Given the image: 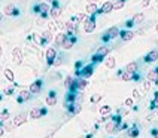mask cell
I'll list each match as a JSON object with an SVG mask.
<instances>
[{
	"mask_svg": "<svg viewBox=\"0 0 158 138\" xmlns=\"http://www.w3.org/2000/svg\"><path fill=\"white\" fill-rule=\"evenodd\" d=\"M136 70H137V62H130L125 67V71H130V73H134Z\"/></svg>",
	"mask_w": 158,
	"mask_h": 138,
	"instance_id": "obj_26",
	"label": "cell"
},
{
	"mask_svg": "<svg viewBox=\"0 0 158 138\" xmlns=\"http://www.w3.org/2000/svg\"><path fill=\"white\" fill-rule=\"evenodd\" d=\"M66 30H67V34L76 33V30H78V21H75V19L69 21L67 24H66Z\"/></svg>",
	"mask_w": 158,
	"mask_h": 138,
	"instance_id": "obj_3",
	"label": "cell"
},
{
	"mask_svg": "<svg viewBox=\"0 0 158 138\" xmlns=\"http://www.w3.org/2000/svg\"><path fill=\"white\" fill-rule=\"evenodd\" d=\"M67 107H69V111L72 113V115H78V113L82 110V107H81V104H79V103H73V104H69Z\"/></svg>",
	"mask_w": 158,
	"mask_h": 138,
	"instance_id": "obj_9",
	"label": "cell"
},
{
	"mask_svg": "<svg viewBox=\"0 0 158 138\" xmlns=\"http://www.w3.org/2000/svg\"><path fill=\"white\" fill-rule=\"evenodd\" d=\"M158 59V51H151L146 57H145V62H154Z\"/></svg>",
	"mask_w": 158,
	"mask_h": 138,
	"instance_id": "obj_10",
	"label": "cell"
},
{
	"mask_svg": "<svg viewBox=\"0 0 158 138\" xmlns=\"http://www.w3.org/2000/svg\"><path fill=\"white\" fill-rule=\"evenodd\" d=\"M133 21H134V24H140V22L143 21V14H137V15H134V17H133Z\"/></svg>",
	"mask_w": 158,
	"mask_h": 138,
	"instance_id": "obj_34",
	"label": "cell"
},
{
	"mask_svg": "<svg viewBox=\"0 0 158 138\" xmlns=\"http://www.w3.org/2000/svg\"><path fill=\"white\" fill-rule=\"evenodd\" d=\"M73 80H75V79H73L72 76H67V77H66V80H64V86L67 88V89H70V86H72Z\"/></svg>",
	"mask_w": 158,
	"mask_h": 138,
	"instance_id": "obj_30",
	"label": "cell"
},
{
	"mask_svg": "<svg viewBox=\"0 0 158 138\" xmlns=\"http://www.w3.org/2000/svg\"><path fill=\"white\" fill-rule=\"evenodd\" d=\"M149 5V0H143L142 2V6H148Z\"/></svg>",
	"mask_w": 158,
	"mask_h": 138,
	"instance_id": "obj_44",
	"label": "cell"
},
{
	"mask_svg": "<svg viewBox=\"0 0 158 138\" xmlns=\"http://www.w3.org/2000/svg\"><path fill=\"white\" fill-rule=\"evenodd\" d=\"M12 55H14V61L17 59V62L20 64L21 59H22V52H21V49H20V48H15L14 51H12Z\"/></svg>",
	"mask_w": 158,
	"mask_h": 138,
	"instance_id": "obj_18",
	"label": "cell"
},
{
	"mask_svg": "<svg viewBox=\"0 0 158 138\" xmlns=\"http://www.w3.org/2000/svg\"><path fill=\"white\" fill-rule=\"evenodd\" d=\"M120 36H121V39H122L124 42H130V40L134 37V33H131V31H121Z\"/></svg>",
	"mask_w": 158,
	"mask_h": 138,
	"instance_id": "obj_17",
	"label": "cell"
},
{
	"mask_svg": "<svg viewBox=\"0 0 158 138\" xmlns=\"http://www.w3.org/2000/svg\"><path fill=\"white\" fill-rule=\"evenodd\" d=\"M84 30H85V33H93L96 30V21H88V22H85Z\"/></svg>",
	"mask_w": 158,
	"mask_h": 138,
	"instance_id": "obj_15",
	"label": "cell"
},
{
	"mask_svg": "<svg viewBox=\"0 0 158 138\" xmlns=\"http://www.w3.org/2000/svg\"><path fill=\"white\" fill-rule=\"evenodd\" d=\"M75 42H76L75 37H73V36H69L67 39H66V42L63 43V46H61V48H63V49H70V48L75 45Z\"/></svg>",
	"mask_w": 158,
	"mask_h": 138,
	"instance_id": "obj_11",
	"label": "cell"
},
{
	"mask_svg": "<svg viewBox=\"0 0 158 138\" xmlns=\"http://www.w3.org/2000/svg\"><path fill=\"white\" fill-rule=\"evenodd\" d=\"M31 119H39L42 116V108H39V107H34L30 110V115H29Z\"/></svg>",
	"mask_w": 158,
	"mask_h": 138,
	"instance_id": "obj_13",
	"label": "cell"
},
{
	"mask_svg": "<svg viewBox=\"0 0 158 138\" xmlns=\"http://www.w3.org/2000/svg\"><path fill=\"white\" fill-rule=\"evenodd\" d=\"M88 3H96V2H99V0H87Z\"/></svg>",
	"mask_w": 158,
	"mask_h": 138,
	"instance_id": "obj_46",
	"label": "cell"
},
{
	"mask_svg": "<svg viewBox=\"0 0 158 138\" xmlns=\"http://www.w3.org/2000/svg\"><path fill=\"white\" fill-rule=\"evenodd\" d=\"M87 85H88V82H87V79H78V89L79 91H82V89H85L87 88Z\"/></svg>",
	"mask_w": 158,
	"mask_h": 138,
	"instance_id": "obj_25",
	"label": "cell"
},
{
	"mask_svg": "<svg viewBox=\"0 0 158 138\" xmlns=\"http://www.w3.org/2000/svg\"><path fill=\"white\" fill-rule=\"evenodd\" d=\"M25 120H27V116H25V115H20L18 117L14 119V122H12V123H14V126H21L22 123H25Z\"/></svg>",
	"mask_w": 158,
	"mask_h": 138,
	"instance_id": "obj_16",
	"label": "cell"
},
{
	"mask_svg": "<svg viewBox=\"0 0 158 138\" xmlns=\"http://www.w3.org/2000/svg\"><path fill=\"white\" fill-rule=\"evenodd\" d=\"M121 77H122V80L124 82H130V80H133L136 76H134V73H130V71H124L122 74H121Z\"/></svg>",
	"mask_w": 158,
	"mask_h": 138,
	"instance_id": "obj_20",
	"label": "cell"
},
{
	"mask_svg": "<svg viewBox=\"0 0 158 138\" xmlns=\"http://www.w3.org/2000/svg\"><path fill=\"white\" fill-rule=\"evenodd\" d=\"M46 2H54V0H46Z\"/></svg>",
	"mask_w": 158,
	"mask_h": 138,
	"instance_id": "obj_48",
	"label": "cell"
},
{
	"mask_svg": "<svg viewBox=\"0 0 158 138\" xmlns=\"http://www.w3.org/2000/svg\"><path fill=\"white\" fill-rule=\"evenodd\" d=\"M46 104H48V106H55V104H57V95H55L54 91H51L49 95L46 97Z\"/></svg>",
	"mask_w": 158,
	"mask_h": 138,
	"instance_id": "obj_8",
	"label": "cell"
},
{
	"mask_svg": "<svg viewBox=\"0 0 158 138\" xmlns=\"http://www.w3.org/2000/svg\"><path fill=\"white\" fill-rule=\"evenodd\" d=\"M42 89V80H36L30 85V92L31 94H39Z\"/></svg>",
	"mask_w": 158,
	"mask_h": 138,
	"instance_id": "obj_5",
	"label": "cell"
},
{
	"mask_svg": "<svg viewBox=\"0 0 158 138\" xmlns=\"http://www.w3.org/2000/svg\"><path fill=\"white\" fill-rule=\"evenodd\" d=\"M113 122L115 123H120L121 122V116H113Z\"/></svg>",
	"mask_w": 158,
	"mask_h": 138,
	"instance_id": "obj_42",
	"label": "cell"
},
{
	"mask_svg": "<svg viewBox=\"0 0 158 138\" xmlns=\"http://www.w3.org/2000/svg\"><path fill=\"white\" fill-rule=\"evenodd\" d=\"M57 58V51L54 48H49L46 51V59H48V64L49 66H54V61Z\"/></svg>",
	"mask_w": 158,
	"mask_h": 138,
	"instance_id": "obj_2",
	"label": "cell"
},
{
	"mask_svg": "<svg viewBox=\"0 0 158 138\" xmlns=\"http://www.w3.org/2000/svg\"><path fill=\"white\" fill-rule=\"evenodd\" d=\"M155 30H157V33H158V26H157V27H155Z\"/></svg>",
	"mask_w": 158,
	"mask_h": 138,
	"instance_id": "obj_47",
	"label": "cell"
},
{
	"mask_svg": "<svg viewBox=\"0 0 158 138\" xmlns=\"http://www.w3.org/2000/svg\"><path fill=\"white\" fill-rule=\"evenodd\" d=\"M124 5H125V0H116L113 3V9H121Z\"/></svg>",
	"mask_w": 158,
	"mask_h": 138,
	"instance_id": "obj_31",
	"label": "cell"
},
{
	"mask_svg": "<svg viewBox=\"0 0 158 138\" xmlns=\"http://www.w3.org/2000/svg\"><path fill=\"white\" fill-rule=\"evenodd\" d=\"M8 117H9V111H8V110H3V111H2V123L6 122Z\"/></svg>",
	"mask_w": 158,
	"mask_h": 138,
	"instance_id": "obj_37",
	"label": "cell"
},
{
	"mask_svg": "<svg viewBox=\"0 0 158 138\" xmlns=\"http://www.w3.org/2000/svg\"><path fill=\"white\" fill-rule=\"evenodd\" d=\"M112 9H113V3L112 2H106L101 6V9H99V12H100V14H108V12H110Z\"/></svg>",
	"mask_w": 158,
	"mask_h": 138,
	"instance_id": "obj_14",
	"label": "cell"
},
{
	"mask_svg": "<svg viewBox=\"0 0 158 138\" xmlns=\"http://www.w3.org/2000/svg\"><path fill=\"white\" fill-rule=\"evenodd\" d=\"M151 107L152 108H158V92L155 94V98H154V101L151 103Z\"/></svg>",
	"mask_w": 158,
	"mask_h": 138,
	"instance_id": "obj_36",
	"label": "cell"
},
{
	"mask_svg": "<svg viewBox=\"0 0 158 138\" xmlns=\"http://www.w3.org/2000/svg\"><path fill=\"white\" fill-rule=\"evenodd\" d=\"M67 37H69V34H64V33L58 34V36H57V39H55L57 46H63V43L66 42V39H67Z\"/></svg>",
	"mask_w": 158,
	"mask_h": 138,
	"instance_id": "obj_19",
	"label": "cell"
},
{
	"mask_svg": "<svg viewBox=\"0 0 158 138\" xmlns=\"http://www.w3.org/2000/svg\"><path fill=\"white\" fill-rule=\"evenodd\" d=\"M96 12H99V9H97V6H96V3H89L88 6H87V15L88 14H96Z\"/></svg>",
	"mask_w": 158,
	"mask_h": 138,
	"instance_id": "obj_24",
	"label": "cell"
},
{
	"mask_svg": "<svg viewBox=\"0 0 158 138\" xmlns=\"http://www.w3.org/2000/svg\"><path fill=\"white\" fill-rule=\"evenodd\" d=\"M104 128H106L108 132H115V129H116L118 126L115 125V122H109V123H106V126H104Z\"/></svg>",
	"mask_w": 158,
	"mask_h": 138,
	"instance_id": "obj_28",
	"label": "cell"
},
{
	"mask_svg": "<svg viewBox=\"0 0 158 138\" xmlns=\"http://www.w3.org/2000/svg\"><path fill=\"white\" fill-rule=\"evenodd\" d=\"M110 111V106H103L101 108H100V115H108V113Z\"/></svg>",
	"mask_w": 158,
	"mask_h": 138,
	"instance_id": "obj_35",
	"label": "cell"
},
{
	"mask_svg": "<svg viewBox=\"0 0 158 138\" xmlns=\"http://www.w3.org/2000/svg\"><path fill=\"white\" fill-rule=\"evenodd\" d=\"M48 10H49V6L46 3H41V5H39V12L42 14V17H46Z\"/></svg>",
	"mask_w": 158,
	"mask_h": 138,
	"instance_id": "obj_23",
	"label": "cell"
},
{
	"mask_svg": "<svg viewBox=\"0 0 158 138\" xmlns=\"http://www.w3.org/2000/svg\"><path fill=\"white\" fill-rule=\"evenodd\" d=\"M42 37H43V39L41 40V45L49 43V42L52 40V33H51V30H49V31H43V33H42Z\"/></svg>",
	"mask_w": 158,
	"mask_h": 138,
	"instance_id": "obj_12",
	"label": "cell"
},
{
	"mask_svg": "<svg viewBox=\"0 0 158 138\" xmlns=\"http://www.w3.org/2000/svg\"><path fill=\"white\" fill-rule=\"evenodd\" d=\"M91 59H93V62H97V61L100 62V61H103V58H100V57H99L97 54H96V55H94L93 58H91Z\"/></svg>",
	"mask_w": 158,
	"mask_h": 138,
	"instance_id": "obj_38",
	"label": "cell"
},
{
	"mask_svg": "<svg viewBox=\"0 0 158 138\" xmlns=\"http://www.w3.org/2000/svg\"><path fill=\"white\" fill-rule=\"evenodd\" d=\"M61 61H63L61 58H55V61H54V66H60V64H61Z\"/></svg>",
	"mask_w": 158,
	"mask_h": 138,
	"instance_id": "obj_41",
	"label": "cell"
},
{
	"mask_svg": "<svg viewBox=\"0 0 158 138\" xmlns=\"http://www.w3.org/2000/svg\"><path fill=\"white\" fill-rule=\"evenodd\" d=\"M5 76H6V79H8L9 82H14V73H12V70L6 68V70H5Z\"/></svg>",
	"mask_w": 158,
	"mask_h": 138,
	"instance_id": "obj_29",
	"label": "cell"
},
{
	"mask_svg": "<svg viewBox=\"0 0 158 138\" xmlns=\"http://www.w3.org/2000/svg\"><path fill=\"white\" fill-rule=\"evenodd\" d=\"M152 135H154L155 138H158V131H157V129H154V131H152Z\"/></svg>",
	"mask_w": 158,
	"mask_h": 138,
	"instance_id": "obj_45",
	"label": "cell"
},
{
	"mask_svg": "<svg viewBox=\"0 0 158 138\" xmlns=\"http://www.w3.org/2000/svg\"><path fill=\"white\" fill-rule=\"evenodd\" d=\"M128 135L131 137V138H134V137H137L139 135V129H137V126H133L130 129V132H128Z\"/></svg>",
	"mask_w": 158,
	"mask_h": 138,
	"instance_id": "obj_32",
	"label": "cell"
},
{
	"mask_svg": "<svg viewBox=\"0 0 158 138\" xmlns=\"http://www.w3.org/2000/svg\"><path fill=\"white\" fill-rule=\"evenodd\" d=\"M146 79H148V80H151V82H155V83H158V68H154V70H151V71L146 74Z\"/></svg>",
	"mask_w": 158,
	"mask_h": 138,
	"instance_id": "obj_7",
	"label": "cell"
},
{
	"mask_svg": "<svg viewBox=\"0 0 158 138\" xmlns=\"http://www.w3.org/2000/svg\"><path fill=\"white\" fill-rule=\"evenodd\" d=\"M15 10H17V9H15L14 5H8V6L5 8V14H6V15H12V14H17Z\"/></svg>",
	"mask_w": 158,
	"mask_h": 138,
	"instance_id": "obj_27",
	"label": "cell"
},
{
	"mask_svg": "<svg viewBox=\"0 0 158 138\" xmlns=\"http://www.w3.org/2000/svg\"><path fill=\"white\" fill-rule=\"evenodd\" d=\"M106 67L108 68H113L115 67V58H108L106 59Z\"/></svg>",
	"mask_w": 158,
	"mask_h": 138,
	"instance_id": "obj_33",
	"label": "cell"
},
{
	"mask_svg": "<svg viewBox=\"0 0 158 138\" xmlns=\"http://www.w3.org/2000/svg\"><path fill=\"white\" fill-rule=\"evenodd\" d=\"M5 94H6V95H10V94H12V88H6V89H5Z\"/></svg>",
	"mask_w": 158,
	"mask_h": 138,
	"instance_id": "obj_43",
	"label": "cell"
},
{
	"mask_svg": "<svg viewBox=\"0 0 158 138\" xmlns=\"http://www.w3.org/2000/svg\"><path fill=\"white\" fill-rule=\"evenodd\" d=\"M49 15H51V18H58V17L61 15V9H60L58 6L52 8V9L49 10Z\"/></svg>",
	"mask_w": 158,
	"mask_h": 138,
	"instance_id": "obj_21",
	"label": "cell"
},
{
	"mask_svg": "<svg viewBox=\"0 0 158 138\" xmlns=\"http://www.w3.org/2000/svg\"><path fill=\"white\" fill-rule=\"evenodd\" d=\"M30 98H31L30 89H29V91H21L20 95H18V103H25V101H29Z\"/></svg>",
	"mask_w": 158,
	"mask_h": 138,
	"instance_id": "obj_4",
	"label": "cell"
},
{
	"mask_svg": "<svg viewBox=\"0 0 158 138\" xmlns=\"http://www.w3.org/2000/svg\"><path fill=\"white\" fill-rule=\"evenodd\" d=\"M91 74H93V66H85V67L81 70V76H82L84 79L91 77Z\"/></svg>",
	"mask_w": 158,
	"mask_h": 138,
	"instance_id": "obj_6",
	"label": "cell"
},
{
	"mask_svg": "<svg viewBox=\"0 0 158 138\" xmlns=\"http://www.w3.org/2000/svg\"><path fill=\"white\" fill-rule=\"evenodd\" d=\"M108 54H109V48H108V46H101V48H99V51H97V55H99L100 58L106 57Z\"/></svg>",
	"mask_w": 158,
	"mask_h": 138,
	"instance_id": "obj_22",
	"label": "cell"
},
{
	"mask_svg": "<svg viewBox=\"0 0 158 138\" xmlns=\"http://www.w3.org/2000/svg\"><path fill=\"white\" fill-rule=\"evenodd\" d=\"M120 34V30H118V27H110L108 31H106V36H103V40L106 42L109 39H115V37Z\"/></svg>",
	"mask_w": 158,
	"mask_h": 138,
	"instance_id": "obj_1",
	"label": "cell"
},
{
	"mask_svg": "<svg viewBox=\"0 0 158 138\" xmlns=\"http://www.w3.org/2000/svg\"><path fill=\"white\" fill-rule=\"evenodd\" d=\"M149 82H151V80H145V83H143V88H145L146 91H148L149 88H151V83H149Z\"/></svg>",
	"mask_w": 158,
	"mask_h": 138,
	"instance_id": "obj_39",
	"label": "cell"
},
{
	"mask_svg": "<svg viewBox=\"0 0 158 138\" xmlns=\"http://www.w3.org/2000/svg\"><path fill=\"white\" fill-rule=\"evenodd\" d=\"M133 103H134V101H133V99H131V98H127L124 104H125V106H133Z\"/></svg>",
	"mask_w": 158,
	"mask_h": 138,
	"instance_id": "obj_40",
	"label": "cell"
}]
</instances>
